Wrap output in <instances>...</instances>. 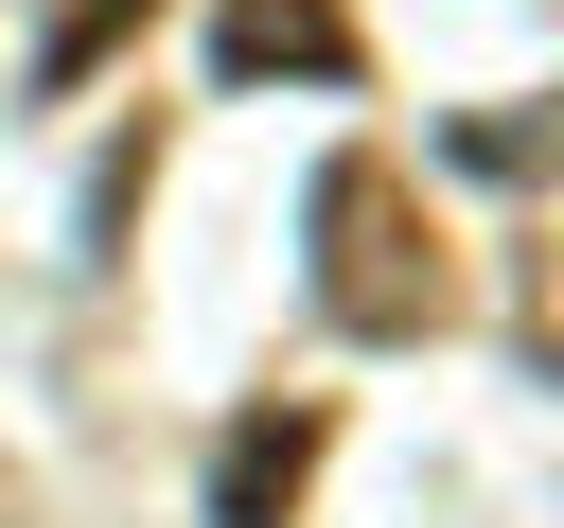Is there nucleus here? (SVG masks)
I'll list each match as a JSON object with an SVG mask.
<instances>
[{
    "label": "nucleus",
    "mask_w": 564,
    "mask_h": 528,
    "mask_svg": "<svg viewBox=\"0 0 564 528\" xmlns=\"http://www.w3.org/2000/svg\"><path fill=\"white\" fill-rule=\"evenodd\" d=\"M511 317H529V370L564 387V176H546V211H529V264H511Z\"/></svg>",
    "instance_id": "obj_4"
},
{
    "label": "nucleus",
    "mask_w": 564,
    "mask_h": 528,
    "mask_svg": "<svg viewBox=\"0 0 564 528\" xmlns=\"http://www.w3.org/2000/svg\"><path fill=\"white\" fill-rule=\"evenodd\" d=\"M141 18H159V0H70V18L35 35V88H88V70H106V53L141 35Z\"/></svg>",
    "instance_id": "obj_5"
},
{
    "label": "nucleus",
    "mask_w": 564,
    "mask_h": 528,
    "mask_svg": "<svg viewBox=\"0 0 564 528\" xmlns=\"http://www.w3.org/2000/svg\"><path fill=\"white\" fill-rule=\"evenodd\" d=\"M317 317L335 334H370V352H423V334H458V246H441V211H423V176L388 158V141H352V158H317Z\"/></svg>",
    "instance_id": "obj_1"
},
{
    "label": "nucleus",
    "mask_w": 564,
    "mask_h": 528,
    "mask_svg": "<svg viewBox=\"0 0 564 528\" xmlns=\"http://www.w3.org/2000/svg\"><path fill=\"white\" fill-rule=\"evenodd\" d=\"M212 70L229 88H264V70H317L335 88V70H370V35H352V0H229L212 18Z\"/></svg>",
    "instance_id": "obj_3"
},
{
    "label": "nucleus",
    "mask_w": 564,
    "mask_h": 528,
    "mask_svg": "<svg viewBox=\"0 0 564 528\" xmlns=\"http://www.w3.org/2000/svg\"><path fill=\"white\" fill-rule=\"evenodd\" d=\"M317 440H335L317 405H247V422L212 440V528H282V510L317 493Z\"/></svg>",
    "instance_id": "obj_2"
}]
</instances>
